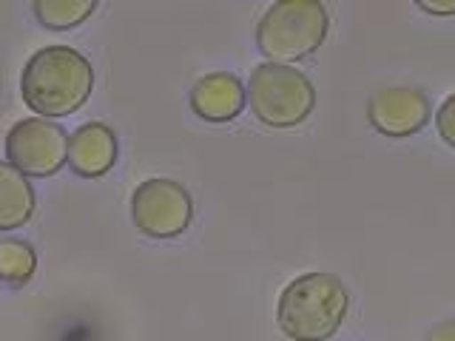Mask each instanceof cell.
Here are the masks:
<instances>
[{"mask_svg": "<svg viewBox=\"0 0 455 341\" xmlns=\"http://www.w3.org/2000/svg\"><path fill=\"white\" fill-rule=\"evenodd\" d=\"M191 196L174 179H148L137 185L132 196L134 225L154 239L180 236L191 225Z\"/></svg>", "mask_w": 455, "mask_h": 341, "instance_id": "5b68a950", "label": "cell"}, {"mask_svg": "<svg viewBox=\"0 0 455 341\" xmlns=\"http://www.w3.org/2000/svg\"><path fill=\"white\" fill-rule=\"evenodd\" d=\"M427 341H455V319L435 324L430 336H427Z\"/></svg>", "mask_w": 455, "mask_h": 341, "instance_id": "5bb4252c", "label": "cell"}, {"mask_svg": "<svg viewBox=\"0 0 455 341\" xmlns=\"http://www.w3.org/2000/svg\"><path fill=\"white\" fill-rule=\"evenodd\" d=\"M35 210V191L28 179L9 163H0V231L28 222Z\"/></svg>", "mask_w": 455, "mask_h": 341, "instance_id": "30bf717a", "label": "cell"}, {"mask_svg": "<svg viewBox=\"0 0 455 341\" xmlns=\"http://www.w3.org/2000/svg\"><path fill=\"white\" fill-rule=\"evenodd\" d=\"M435 125H438L441 139H444L450 148H455V94H450L444 103H441L435 114Z\"/></svg>", "mask_w": 455, "mask_h": 341, "instance_id": "4fadbf2b", "label": "cell"}, {"mask_svg": "<svg viewBox=\"0 0 455 341\" xmlns=\"http://www.w3.org/2000/svg\"><path fill=\"white\" fill-rule=\"evenodd\" d=\"M92 85V63L68 46H46L35 52L20 77L26 106L46 117H66L77 111L89 99Z\"/></svg>", "mask_w": 455, "mask_h": 341, "instance_id": "6da1fadb", "label": "cell"}, {"mask_svg": "<svg viewBox=\"0 0 455 341\" xmlns=\"http://www.w3.org/2000/svg\"><path fill=\"white\" fill-rule=\"evenodd\" d=\"M248 103L265 125L291 128L299 125L316 106L313 83L299 68L262 63L248 80Z\"/></svg>", "mask_w": 455, "mask_h": 341, "instance_id": "277c9868", "label": "cell"}, {"mask_svg": "<svg viewBox=\"0 0 455 341\" xmlns=\"http://www.w3.org/2000/svg\"><path fill=\"white\" fill-rule=\"evenodd\" d=\"M37 267L35 250L18 239H4L0 242V279H6L12 284H23L32 279Z\"/></svg>", "mask_w": 455, "mask_h": 341, "instance_id": "8fae6325", "label": "cell"}, {"mask_svg": "<svg viewBox=\"0 0 455 341\" xmlns=\"http://www.w3.org/2000/svg\"><path fill=\"white\" fill-rule=\"evenodd\" d=\"M347 302V290L339 276L305 274L293 279L279 296V330L293 341H324L345 321Z\"/></svg>", "mask_w": 455, "mask_h": 341, "instance_id": "7a4b0ae2", "label": "cell"}, {"mask_svg": "<svg viewBox=\"0 0 455 341\" xmlns=\"http://www.w3.org/2000/svg\"><path fill=\"white\" fill-rule=\"evenodd\" d=\"M191 108L208 123L234 120L236 114L245 108V91H242V83L234 75H225V71L203 77L191 91Z\"/></svg>", "mask_w": 455, "mask_h": 341, "instance_id": "9c48e42d", "label": "cell"}, {"mask_svg": "<svg viewBox=\"0 0 455 341\" xmlns=\"http://www.w3.org/2000/svg\"><path fill=\"white\" fill-rule=\"evenodd\" d=\"M117 160V139L103 123L80 125L68 137V165L80 177H100Z\"/></svg>", "mask_w": 455, "mask_h": 341, "instance_id": "ba28073f", "label": "cell"}, {"mask_svg": "<svg viewBox=\"0 0 455 341\" xmlns=\"http://www.w3.org/2000/svg\"><path fill=\"white\" fill-rule=\"evenodd\" d=\"M94 12L92 0H40L35 4V14L49 28H68L83 23Z\"/></svg>", "mask_w": 455, "mask_h": 341, "instance_id": "7c38bea8", "label": "cell"}, {"mask_svg": "<svg viewBox=\"0 0 455 341\" xmlns=\"http://www.w3.org/2000/svg\"><path fill=\"white\" fill-rule=\"evenodd\" d=\"M419 6L430 14H455V0H421Z\"/></svg>", "mask_w": 455, "mask_h": 341, "instance_id": "9a60e30c", "label": "cell"}, {"mask_svg": "<svg viewBox=\"0 0 455 341\" xmlns=\"http://www.w3.org/2000/svg\"><path fill=\"white\" fill-rule=\"evenodd\" d=\"M367 117L376 131L387 137H410L430 120V103L419 89L410 85H390L370 97Z\"/></svg>", "mask_w": 455, "mask_h": 341, "instance_id": "52a82bcc", "label": "cell"}, {"mask_svg": "<svg viewBox=\"0 0 455 341\" xmlns=\"http://www.w3.org/2000/svg\"><path fill=\"white\" fill-rule=\"evenodd\" d=\"M327 26V12L316 0H282L270 6L256 26V43L265 57L288 66L322 46Z\"/></svg>", "mask_w": 455, "mask_h": 341, "instance_id": "3957f363", "label": "cell"}, {"mask_svg": "<svg viewBox=\"0 0 455 341\" xmlns=\"http://www.w3.org/2000/svg\"><path fill=\"white\" fill-rule=\"evenodd\" d=\"M6 154L23 177H49L68 160V137L49 120H20L6 134Z\"/></svg>", "mask_w": 455, "mask_h": 341, "instance_id": "8992f818", "label": "cell"}]
</instances>
